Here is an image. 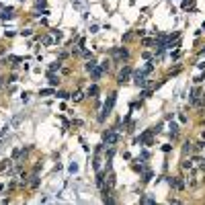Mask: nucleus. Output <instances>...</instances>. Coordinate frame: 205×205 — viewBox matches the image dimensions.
<instances>
[{"label": "nucleus", "mask_w": 205, "mask_h": 205, "mask_svg": "<svg viewBox=\"0 0 205 205\" xmlns=\"http://www.w3.org/2000/svg\"><path fill=\"white\" fill-rule=\"evenodd\" d=\"M119 137H121V123H117L115 127H111V129H107L103 133V144L105 146H115L119 142Z\"/></svg>", "instance_id": "nucleus-1"}, {"label": "nucleus", "mask_w": 205, "mask_h": 205, "mask_svg": "<svg viewBox=\"0 0 205 205\" xmlns=\"http://www.w3.org/2000/svg\"><path fill=\"white\" fill-rule=\"evenodd\" d=\"M115 103H117V92H111L109 96H107V101H105V105H103V111H101V115H99V123H103L111 113H113V107H115Z\"/></svg>", "instance_id": "nucleus-2"}, {"label": "nucleus", "mask_w": 205, "mask_h": 205, "mask_svg": "<svg viewBox=\"0 0 205 205\" xmlns=\"http://www.w3.org/2000/svg\"><path fill=\"white\" fill-rule=\"evenodd\" d=\"M131 74H133L131 66H127V64H125V66L121 68V72H119V76H117V84H119V86L127 84V82H129V76H131Z\"/></svg>", "instance_id": "nucleus-3"}, {"label": "nucleus", "mask_w": 205, "mask_h": 205, "mask_svg": "<svg viewBox=\"0 0 205 205\" xmlns=\"http://www.w3.org/2000/svg\"><path fill=\"white\" fill-rule=\"evenodd\" d=\"M146 76H148V74H146L144 70H137V72H133V82H135L140 88H146V86H148V80H146Z\"/></svg>", "instance_id": "nucleus-4"}, {"label": "nucleus", "mask_w": 205, "mask_h": 205, "mask_svg": "<svg viewBox=\"0 0 205 205\" xmlns=\"http://www.w3.org/2000/svg\"><path fill=\"white\" fill-rule=\"evenodd\" d=\"M166 181H168V185H170L172 189H176V191H183V189H185V183H183L181 176H166Z\"/></svg>", "instance_id": "nucleus-5"}, {"label": "nucleus", "mask_w": 205, "mask_h": 205, "mask_svg": "<svg viewBox=\"0 0 205 205\" xmlns=\"http://www.w3.org/2000/svg\"><path fill=\"white\" fill-rule=\"evenodd\" d=\"M0 19H2V21H10V19H14V8H10V6H2V8H0Z\"/></svg>", "instance_id": "nucleus-6"}, {"label": "nucleus", "mask_w": 205, "mask_h": 205, "mask_svg": "<svg viewBox=\"0 0 205 205\" xmlns=\"http://www.w3.org/2000/svg\"><path fill=\"white\" fill-rule=\"evenodd\" d=\"M113 55H115V60L119 62V60H127V58H129V51H127L125 47H115V49H113Z\"/></svg>", "instance_id": "nucleus-7"}, {"label": "nucleus", "mask_w": 205, "mask_h": 205, "mask_svg": "<svg viewBox=\"0 0 205 205\" xmlns=\"http://www.w3.org/2000/svg\"><path fill=\"white\" fill-rule=\"evenodd\" d=\"M88 74H90V80H94V82H96V80H101V76L105 74V70H103L101 66H94V68H92V70H90Z\"/></svg>", "instance_id": "nucleus-8"}, {"label": "nucleus", "mask_w": 205, "mask_h": 205, "mask_svg": "<svg viewBox=\"0 0 205 205\" xmlns=\"http://www.w3.org/2000/svg\"><path fill=\"white\" fill-rule=\"evenodd\" d=\"M47 82H49V86H58L60 76H55V72H47Z\"/></svg>", "instance_id": "nucleus-9"}, {"label": "nucleus", "mask_w": 205, "mask_h": 205, "mask_svg": "<svg viewBox=\"0 0 205 205\" xmlns=\"http://www.w3.org/2000/svg\"><path fill=\"white\" fill-rule=\"evenodd\" d=\"M19 62H23V58H19V55H8L4 60V64H10V66H17Z\"/></svg>", "instance_id": "nucleus-10"}, {"label": "nucleus", "mask_w": 205, "mask_h": 205, "mask_svg": "<svg viewBox=\"0 0 205 205\" xmlns=\"http://www.w3.org/2000/svg\"><path fill=\"white\" fill-rule=\"evenodd\" d=\"M168 131H170V135H172V137H176V133H178V125L172 121V119H170V123H168Z\"/></svg>", "instance_id": "nucleus-11"}, {"label": "nucleus", "mask_w": 205, "mask_h": 205, "mask_svg": "<svg viewBox=\"0 0 205 205\" xmlns=\"http://www.w3.org/2000/svg\"><path fill=\"white\" fill-rule=\"evenodd\" d=\"M60 70H62V60H58V62L49 64V70H47V72H60Z\"/></svg>", "instance_id": "nucleus-12"}, {"label": "nucleus", "mask_w": 205, "mask_h": 205, "mask_svg": "<svg viewBox=\"0 0 205 205\" xmlns=\"http://www.w3.org/2000/svg\"><path fill=\"white\" fill-rule=\"evenodd\" d=\"M29 187H31V189H37V187H39V176H37V172H33V176H31V181H29Z\"/></svg>", "instance_id": "nucleus-13"}, {"label": "nucleus", "mask_w": 205, "mask_h": 205, "mask_svg": "<svg viewBox=\"0 0 205 205\" xmlns=\"http://www.w3.org/2000/svg\"><path fill=\"white\" fill-rule=\"evenodd\" d=\"M154 64H156V62H154V60H148V64H146V66H144V68H142V70H144V72H146V74H150V72H152V70H154Z\"/></svg>", "instance_id": "nucleus-14"}, {"label": "nucleus", "mask_w": 205, "mask_h": 205, "mask_svg": "<svg viewBox=\"0 0 205 205\" xmlns=\"http://www.w3.org/2000/svg\"><path fill=\"white\" fill-rule=\"evenodd\" d=\"M88 96H92V99L99 96V86H96V84H92V86L88 88Z\"/></svg>", "instance_id": "nucleus-15"}, {"label": "nucleus", "mask_w": 205, "mask_h": 205, "mask_svg": "<svg viewBox=\"0 0 205 205\" xmlns=\"http://www.w3.org/2000/svg\"><path fill=\"white\" fill-rule=\"evenodd\" d=\"M14 162V160H8V158H6V160H2V162H0V172H4V170H6V168H10V164Z\"/></svg>", "instance_id": "nucleus-16"}, {"label": "nucleus", "mask_w": 205, "mask_h": 205, "mask_svg": "<svg viewBox=\"0 0 205 205\" xmlns=\"http://www.w3.org/2000/svg\"><path fill=\"white\" fill-rule=\"evenodd\" d=\"M189 8H195V0H183V10H189Z\"/></svg>", "instance_id": "nucleus-17"}, {"label": "nucleus", "mask_w": 205, "mask_h": 205, "mask_svg": "<svg viewBox=\"0 0 205 205\" xmlns=\"http://www.w3.org/2000/svg\"><path fill=\"white\" fill-rule=\"evenodd\" d=\"M72 99H74V103H80L82 99H84V92H82V90H76V92L72 94Z\"/></svg>", "instance_id": "nucleus-18"}, {"label": "nucleus", "mask_w": 205, "mask_h": 205, "mask_svg": "<svg viewBox=\"0 0 205 205\" xmlns=\"http://www.w3.org/2000/svg\"><path fill=\"white\" fill-rule=\"evenodd\" d=\"M107 187H111V189L115 187V174L113 172H109V176H107Z\"/></svg>", "instance_id": "nucleus-19"}, {"label": "nucleus", "mask_w": 205, "mask_h": 205, "mask_svg": "<svg viewBox=\"0 0 205 205\" xmlns=\"http://www.w3.org/2000/svg\"><path fill=\"white\" fill-rule=\"evenodd\" d=\"M183 152H185V154H191V152H193V144L185 142V146H183Z\"/></svg>", "instance_id": "nucleus-20"}, {"label": "nucleus", "mask_w": 205, "mask_h": 205, "mask_svg": "<svg viewBox=\"0 0 205 205\" xmlns=\"http://www.w3.org/2000/svg\"><path fill=\"white\" fill-rule=\"evenodd\" d=\"M51 94H53L51 88H43V90H39V96H51Z\"/></svg>", "instance_id": "nucleus-21"}, {"label": "nucleus", "mask_w": 205, "mask_h": 205, "mask_svg": "<svg viewBox=\"0 0 205 205\" xmlns=\"http://www.w3.org/2000/svg\"><path fill=\"white\" fill-rule=\"evenodd\" d=\"M68 172H70V174L78 172V162H72V164H70V166H68Z\"/></svg>", "instance_id": "nucleus-22"}, {"label": "nucleus", "mask_w": 205, "mask_h": 205, "mask_svg": "<svg viewBox=\"0 0 205 205\" xmlns=\"http://www.w3.org/2000/svg\"><path fill=\"white\" fill-rule=\"evenodd\" d=\"M152 90H154V88H144V90H142V99H148V96L152 94Z\"/></svg>", "instance_id": "nucleus-23"}, {"label": "nucleus", "mask_w": 205, "mask_h": 205, "mask_svg": "<svg viewBox=\"0 0 205 205\" xmlns=\"http://www.w3.org/2000/svg\"><path fill=\"white\" fill-rule=\"evenodd\" d=\"M152 176H154V174H152L150 170H146V172H144V183H150V181H152Z\"/></svg>", "instance_id": "nucleus-24"}, {"label": "nucleus", "mask_w": 205, "mask_h": 205, "mask_svg": "<svg viewBox=\"0 0 205 205\" xmlns=\"http://www.w3.org/2000/svg\"><path fill=\"white\" fill-rule=\"evenodd\" d=\"M109 64H111V62H109V60H105V62H103V64H99V66H101V68H103L105 72H109V68H111Z\"/></svg>", "instance_id": "nucleus-25"}, {"label": "nucleus", "mask_w": 205, "mask_h": 205, "mask_svg": "<svg viewBox=\"0 0 205 205\" xmlns=\"http://www.w3.org/2000/svg\"><path fill=\"white\" fill-rule=\"evenodd\" d=\"M140 203H148V205H152V203H154V199H152V197H142V199H140Z\"/></svg>", "instance_id": "nucleus-26"}, {"label": "nucleus", "mask_w": 205, "mask_h": 205, "mask_svg": "<svg viewBox=\"0 0 205 205\" xmlns=\"http://www.w3.org/2000/svg\"><path fill=\"white\" fill-rule=\"evenodd\" d=\"M35 6H37V8H45L47 2H45V0H35Z\"/></svg>", "instance_id": "nucleus-27"}, {"label": "nucleus", "mask_w": 205, "mask_h": 205, "mask_svg": "<svg viewBox=\"0 0 205 205\" xmlns=\"http://www.w3.org/2000/svg\"><path fill=\"white\" fill-rule=\"evenodd\" d=\"M82 55H84L86 60H92V51H88V49H82Z\"/></svg>", "instance_id": "nucleus-28"}, {"label": "nucleus", "mask_w": 205, "mask_h": 205, "mask_svg": "<svg viewBox=\"0 0 205 205\" xmlns=\"http://www.w3.org/2000/svg\"><path fill=\"white\" fill-rule=\"evenodd\" d=\"M58 96H60V99H72V96H70L66 90H60V92H58Z\"/></svg>", "instance_id": "nucleus-29"}, {"label": "nucleus", "mask_w": 205, "mask_h": 205, "mask_svg": "<svg viewBox=\"0 0 205 205\" xmlns=\"http://www.w3.org/2000/svg\"><path fill=\"white\" fill-rule=\"evenodd\" d=\"M183 168H185V170H187V168L191 170V168H193V162H191V160H185V162H183Z\"/></svg>", "instance_id": "nucleus-30"}, {"label": "nucleus", "mask_w": 205, "mask_h": 205, "mask_svg": "<svg viewBox=\"0 0 205 205\" xmlns=\"http://www.w3.org/2000/svg\"><path fill=\"white\" fill-rule=\"evenodd\" d=\"M203 148H205V142H199V144H195V150H197V152H201Z\"/></svg>", "instance_id": "nucleus-31"}, {"label": "nucleus", "mask_w": 205, "mask_h": 205, "mask_svg": "<svg viewBox=\"0 0 205 205\" xmlns=\"http://www.w3.org/2000/svg\"><path fill=\"white\" fill-rule=\"evenodd\" d=\"M21 35H23V37H31V29H25V31H21Z\"/></svg>", "instance_id": "nucleus-32"}, {"label": "nucleus", "mask_w": 205, "mask_h": 205, "mask_svg": "<svg viewBox=\"0 0 205 205\" xmlns=\"http://www.w3.org/2000/svg\"><path fill=\"white\" fill-rule=\"evenodd\" d=\"M178 121H181V123H187V115H185V113H181V115H178Z\"/></svg>", "instance_id": "nucleus-33"}, {"label": "nucleus", "mask_w": 205, "mask_h": 205, "mask_svg": "<svg viewBox=\"0 0 205 205\" xmlns=\"http://www.w3.org/2000/svg\"><path fill=\"white\" fill-rule=\"evenodd\" d=\"M43 43H45V45H51L53 39H51V37H43Z\"/></svg>", "instance_id": "nucleus-34"}, {"label": "nucleus", "mask_w": 205, "mask_h": 205, "mask_svg": "<svg viewBox=\"0 0 205 205\" xmlns=\"http://www.w3.org/2000/svg\"><path fill=\"white\" fill-rule=\"evenodd\" d=\"M170 58H172V60H178V58H181V51H174V53H170Z\"/></svg>", "instance_id": "nucleus-35"}, {"label": "nucleus", "mask_w": 205, "mask_h": 205, "mask_svg": "<svg viewBox=\"0 0 205 205\" xmlns=\"http://www.w3.org/2000/svg\"><path fill=\"white\" fill-rule=\"evenodd\" d=\"M21 96H23V103H29V92H23Z\"/></svg>", "instance_id": "nucleus-36"}, {"label": "nucleus", "mask_w": 205, "mask_h": 205, "mask_svg": "<svg viewBox=\"0 0 205 205\" xmlns=\"http://www.w3.org/2000/svg\"><path fill=\"white\" fill-rule=\"evenodd\" d=\"M170 150H172V148H170V144H164V146H162V152H170Z\"/></svg>", "instance_id": "nucleus-37"}, {"label": "nucleus", "mask_w": 205, "mask_h": 205, "mask_svg": "<svg viewBox=\"0 0 205 205\" xmlns=\"http://www.w3.org/2000/svg\"><path fill=\"white\" fill-rule=\"evenodd\" d=\"M152 43H156V41H152V39H144L142 41V45H152Z\"/></svg>", "instance_id": "nucleus-38"}, {"label": "nucleus", "mask_w": 205, "mask_h": 205, "mask_svg": "<svg viewBox=\"0 0 205 205\" xmlns=\"http://www.w3.org/2000/svg\"><path fill=\"white\" fill-rule=\"evenodd\" d=\"M41 166H43V164H41V162H37V164H35V168H33V172H39V170H41Z\"/></svg>", "instance_id": "nucleus-39"}, {"label": "nucleus", "mask_w": 205, "mask_h": 205, "mask_svg": "<svg viewBox=\"0 0 205 205\" xmlns=\"http://www.w3.org/2000/svg\"><path fill=\"white\" fill-rule=\"evenodd\" d=\"M90 33H99V25H92L90 27Z\"/></svg>", "instance_id": "nucleus-40"}, {"label": "nucleus", "mask_w": 205, "mask_h": 205, "mask_svg": "<svg viewBox=\"0 0 205 205\" xmlns=\"http://www.w3.org/2000/svg\"><path fill=\"white\" fill-rule=\"evenodd\" d=\"M53 37L55 39H62V31H53Z\"/></svg>", "instance_id": "nucleus-41"}, {"label": "nucleus", "mask_w": 205, "mask_h": 205, "mask_svg": "<svg viewBox=\"0 0 205 205\" xmlns=\"http://www.w3.org/2000/svg\"><path fill=\"white\" fill-rule=\"evenodd\" d=\"M199 55H201V58H205V49H201V53H199Z\"/></svg>", "instance_id": "nucleus-42"}, {"label": "nucleus", "mask_w": 205, "mask_h": 205, "mask_svg": "<svg viewBox=\"0 0 205 205\" xmlns=\"http://www.w3.org/2000/svg\"><path fill=\"white\" fill-rule=\"evenodd\" d=\"M201 29H205V23H203V27H201Z\"/></svg>", "instance_id": "nucleus-43"}, {"label": "nucleus", "mask_w": 205, "mask_h": 205, "mask_svg": "<svg viewBox=\"0 0 205 205\" xmlns=\"http://www.w3.org/2000/svg\"><path fill=\"white\" fill-rule=\"evenodd\" d=\"M19 2H25V0H19Z\"/></svg>", "instance_id": "nucleus-44"}]
</instances>
